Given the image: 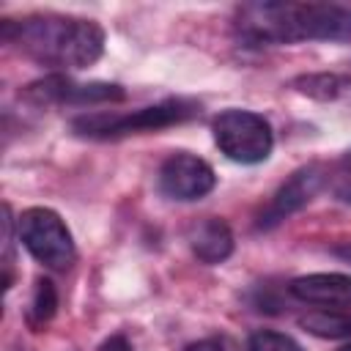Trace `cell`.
Listing matches in <instances>:
<instances>
[{
    "label": "cell",
    "instance_id": "2",
    "mask_svg": "<svg viewBox=\"0 0 351 351\" xmlns=\"http://www.w3.org/2000/svg\"><path fill=\"white\" fill-rule=\"evenodd\" d=\"M3 41L30 60L58 71L88 69L104 52L101 25L66 14H27L22 19H5Z\"/></svg>",
    "mask_w": 351,
    "mask_h": 351
},
{
    "label": "cell",
    "instance_id": "5",
    "mask_svg": "<svg viewBox=\"0 0 351 351\" xmlns=\"http://www.w3.org/2000/svg\"><path fill=\"white\" fill-rule=\"evenodd\" d=\"M211 132L217 148L239 165H261L269 159L274 148V134L269 121L252 110L230 107L219 112L211 123Z\"/></svg>",
    "mask_w": 351,
    "mask_h": 351
},
{
    "label": "cell",
    "instance_id": "3",
    "mask_svg": "<svg viewBox=\"0 0 351 351\" xmlns=\"http://www.w3.org/2000/svg\"><path fill=\"white\" fill-rule=\"evenodd\" d=\"M197 107L186 99H167L151 107H140L132 112H90L80 115L71 121V129L82 137H96V140H110V137H126L137 132H156L173 123H181L192 118Z\"/></svg>",
    "mask_w": 351,
    "mask_h": 351
},
{
    "label": "cell",
    "instance_id": "9",
    "mask_svg": "<svg viewBox=\"0 0 351 351\" xmlns=\"http://www.w3.org/2000/svg\"><path fill=\"white\" fill-rule=\"evenodd\" d=\"M288 293L315 307H351V277L337 271L302 274L288 282Z\"/></svg>",
    "mask_w": 351,
    "mask_h": 351
},
{
    "label": "cell",
    "instance_id": "10",
    "mask_svg": "<svg viewBox=\"0 0 351 351\" xmlns=\"http://www.w3.org/2000/svg\"><path fill=\"white\" fill-rule=\"evenodd\" d=\"M189 247H192L197 261H203V263H222L233 252V233H230L228 222H222L217 217H208V219L197 222L189 230Z\"/></svg>",
    "mask_w": 351,
    "mask_h": 351
},
{
    "label": "cell",
    "instance_id": "13",
    "mask_svg": "<svg viewBox=\"0 0 351 351\" xmlns=\"http://www.w3.org/2000/svg\"><path fill=\"white\" fill-rule=\"evenodd\" d=\"M55 310H58V291H55V285H52L47 277L36 280L33 299H30V310H27L30 324H33V326H44V324L55 315Z\"/></svg>",
    "mask_w": 351,
    "mask_h": 351
},
{
    "label": "cell",
    "instance_id": "1",
    "mask_svg": "<svg viewBox=\"0 0 351 351\" xmlns=\"http://www.w3.org/2000/svg\"><path fill=\"white\" fill-rule=\"evenodd\" d=\"M233 33L244 47L348 41L351 3H244L236 8Z\"/></svg>",
    "mask_w": 351,
    "mask_h": 351
},
{
    "label": "cell",
    "instance_id": "8",
    "mask_svg": "<svg viewBox=\"0 0 351 351\" xmlns=\"http://www.w3.org/2000/svg\"><path fill=\"white\" fill-rule=\"evenodd\" d=\"M25 96L38 104H104L121 101L126 93L112 82H77L63 74H49L38 82H30L25 88Z\"/></svg>",
    "mask_w": 351,
    "mask_h": 351
},
{
    "label": "cell",
    "instance_id": "4",
    "mask_svg": "<svg viewBox=\"0 0 351 351\" xmlns=\"http://www.w3.org/2000/svg\"><path fill=\"white\" fill-rule=\"evenodd\" d=\"M16 236L22 247L47 269L66 271L77 258L71 230L60 219V214L52 208H44V206L25 208L16 219Z\"/></svg>",
    "mask_w": 351,
    "mask_h": 351
},
{
    "label": "cell",
    "instance_id": "6",
    "mask_svg": "<svg viewBox=\"0 0 351 351\" xmlns=\"http://www.w3.org/2000/svg\"><path fill=\"white\" fill-rule=\"evenodd\" d=\"M217 186V176H214V167L189 154V151H176L170 154L159 173H156V189L170 197V200H181V203H189V200H200L206 197L211 189Z\"/></svg>",
    "mask_w": 351,
    "mask_h": 351
},
{
    "label": "cell",
    "instance_id": "15",
    "mask_svg": "<svg viewBox=\"0 0 351 351\" xmlns=\"http://www.w3.org/2000/svg\"><path fill=\"white\" fill-rule=\"evenodd\" d=\"M247 351H302V346L291 335H282L274 329H258L250 335Z\"/></svg>",
    "mask_w": 351,
    "mask_h": 351
},
{
    "label": "cell",
    "instance_id": "11",
    "mask_svg": "<svg viewBox=\"0 0 351 351\" xmlns=\"http://www.w3.org/2000/svg\"><path fill=\"white\" fill-rule=\"evenodd\" d=\"M291 88L302 96H310L315 101H343L351 104V77L346 74H299L293 77Z\"/></svg>",
    "mask_w": 351,
    "mask_h": 351
},
{
    "label": "cell",
    "instance_id": "17",
    "mask_svg": "<svg viewBox=\"0 0 351 351\" xmlns=\"http://www.w3.org/2000/svg\"><path fill=\"white\" fill-rule=\"evenodd\" d=\"M184 351H225V346L219 340H197V343H189Z\"/></svg>",
    "mask_w": 351,
    "mask_h": 351
},
{
    "label": "cell",
    "instance_id": "16",
    "mask_svg": "<svg viewBox=\"0 0 351 351\" xmlns=\"http://www.w3.org/2000/svg\"><path fill=\"white\" fill-rule=\"evenodd\" d=\"M96 351H132V343L123 335H110Z\"/></svg>",
    "mask_w": 351,
    "mask_h": 351
},
{
    "label": "cell",
    "instance_id": "19",
    "mask_svg": "<svg viewBox=\"0 0 351 351\" xmlns=\"http://www.w3.org/2000/svg\"><path fill=\"white\" fill-rule=\"evenodd\" d=\"M340 351H351V346H343V348H340Z\"/></svg>",
    "mask_w": 351,
    "mask_h": 351
},
{
    "label": "cell",
    "instance_id": "12",
    "mask_svg": "<svg viewBox=\"0 0 351 351\" xmlns=\"http://www.w3.org/2000/svg\"><path fill=\"white\" fill-rule=\"evenodd\" d=\"M299 326L315 337L337 340V337H351V313L346 310H315L299 318Z\"/></svg>",
    "mask_w": 351,
    "mask_h": 351
},
{
    "label": "cell",
    "instance_id": "7",
    "mask_svg": "<svg viewBox=\"0 0 351 351\" xmlns=\"http://www.w3.org/2000/svg\"><path fill=\"white\" fill-rule=\"evenodd\" d=\"M321 186H326V165L310 162V165L293 170V173L277 186V192L269 197V203L261 208V214H258V228H261V230H269V228L280 225L282 219H288L291 214H296L299 208H304V206L318 195Z\"/></svg>",
    "mask_w": 351,
    "mask_h": 351
},
{
    "label": "cell",
    "instance_id": "14",
    "mask_svg": "<svg viewBox=\"0 0 351 351\" xmlns=\"http://www.w3.org/2000/svg\"><path fill=\"white\" fill-rule=\"evenodd\" d=\"M326 189L340 203H351V148L343 151L329 167H326Z\"/></svg>",
    "mask_w": 351,
    "mask_h": 351
},
{
    "label": "cell",
    "instance_id": "18",
    "mask_svg": "<svg viewBox=\"0 0 351 351\" xmlns=\"http://www.w3.org/2000/svg\"><path fill=\"white\" fill-rule=\"evenodd\" d=\"M332 252H335L337 258H343V261H348V263H351V241H348V244H340V247H335Z\"/></svg>",
    "mask_w": 351,
    "mask_h": 351
}]
</instances>
